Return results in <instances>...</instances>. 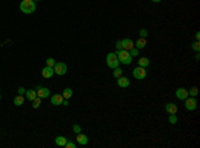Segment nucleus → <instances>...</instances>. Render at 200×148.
<instances>
[{
	"instance_id": "3",
	"label": "nucleus",
	"mask_w": 200,
	"mask_h": 148,
	"mask_svg": "<svg viewBox=\"0 0 200 148\" xmlns=\"http://www.w3.org/2000/svg\"><path fill=\"white\" fill-rule=\"evenodd\" d=\"M119 59H118V55L116 53H113V52H111V53H108L107 55V65L110 68H116V67H119Z\"/></svg>"
},
{
	"instance_id": "1",
	"label": "nucleus",
	"mask_w": 200,
	"mask_h": 148,
	"mask_svg": "<svg viewBox=\"0 0 200 148\" xmlns=\"http://www.w3.org/2000/svg\"><path fill=\"white\" fill-rule=\"evenodd\" d=\"M20 11L25 15H31L36 11V3L33 0H21L20 3Z\"/></svg>"
},
{
	"instance_id": "24",
	"label": "nucleus",
	"mask_w": 200,
	"mask_h": 148,
	"mask_svg": "<svg viewBox=\"0 0 200 148\" xmlns=\"http://www.w3.org/2000/svg\"><path fill=\"white\" fill-rule=\"evenodd\" d=\"M40 104H41V99H40L39 96H38V98H35V99L32 100V107L35 108V110H36V108H39V107H40Z\"/></svg>"
},
{
	"instance_id": "31",
	"label": "nucleus",
	"mask_w": 200,
	"mask_h": 148,
	"mask_svg": "<svg viewBox=\"0 0 200 148\" xmlns=\"http://www.w3.org/2000/svg\"><path fill=\"white\" fill-rule=\"evenodd\" d=\"M64 147L65 148H75L76 146H75V143H73V141H67V144H65Z\"/></svg>"
},
{
	"instance_id": "20",
	"label": "nucleus",
	"mask_w": 200,
	"mask_h": 148,
	"mask_svg": "<svg viewBox=\"0 0 200 148\" xmlns=\"http://www.w3.org/2000/svg\"><path fill=\"white\" fill-rule=\"evenodd\" d=\"M63 98L64 99H71L72 98V90L71 88H64V91H63Z\"/></svg>"
},
{
	"instance_id": "33",
	"label": "nucleus",
	"mask_w": 200,
	"mask_h": 148,
	"mask_svg": "<svg viewBox=\"0 0 200 148\" xmlns=\"http://www.w3.org/2000/svg\"><path fill=\"white\" fill-rule=\"evenodd\" d=\"M63 104H64L65 107H68V106H70V101H68V99H64V100H63Z\"/></svg>"
},
{
	"instance_id": "21",
	"label": "nucleus",
	"mask_w": 200,
	"mask_h": 148,
	"mask_svg": "<svg viewBox=\"0 0 200 148\" xmlns=\"http://www.w3.org/2000/svg\"><path fill=\"white\" fill-rule=\"evenodd\" d=\"M168 121H170L171 124L178 123V116H176V113H170V116H168Z\"/></svg>"
},
{
	"instance_id": "5",
	"label": "nucleus",
	"mask_w": 200,
	"mask_h": 148,
	"mask_svg": "<svg viewBox=\"0 0 200 148\" xmlns=\"http://www.w3.org/2000/svg\"><path fill=\"white\" fill-rule=\"evenodd\" d=\"M184 107L187 111H195L196 108H198V101H196L195 98L190 96V98H187L184 100Z\"/></svg>"
},
{
	"instance_id": "35",
	"label": "nucleus",
	"mask_w": 200,
	"mask_h": 148,
	"mask_svg": "<svg viewBox=\"0 0 200 148\" xmlns=\"http://www.w3.org/2000/svg\"><path fill=\"white\" fill-rule=\"evenodd\" d=\"M152 1H153V3H160L161 0H152Z\"/></svg>"
},
{
	"instance_id": "17",
	"label": "nucleus",
	"mask_w": 200,
	"mask_h": 148,
	"mask_svg": "<svg viewBox=\"0 0 200 148\" xmlns=\"http://www.w3.org/2000/svg\"><path fill=\"white\" fill-rule=\"evenodd\" d=\"M67 138H64V136H58V138L55 139V143H56V146H59V147H64L65 144H67Z\"/></svg>"
},
{
	"instance_id": "25",
	"label": "nucleus",
	"mask_w": 200,
	"mask_h": 148,
	"mask_svg": "<svg viewBox=\"0 0 200 148\" xmlns=\"http://www.w3.org/2000/svg\"><path fill=\"white\" fill-rule=\"evenodd\" d=\"M191 47H192V50L195 51V52H199V51H200V41L199 40L193 41L192 44H191Z\"/></svg>"
},
{
	"instance_id": "37",
	"label": "nucleus",
	"mask_w": 200,
	"mask_h": 148,
	"mask_svg": "<svg viewBox=\"0 0 200 148\" xmlns=\"http://www.w3.org/2000/svg\"><path fill=\"white\" fill-rule=\"evenodd\" d=\"M0 100H1V95H0Z\"/></svg>"
},
{
	"instance_id": "19",
	"label": "nucleus",
	"mask_w": 200,
	"mask_h": 148,
	"mask_svg": "<svg viewBox=\"0 0 200 148\" xmlns=\"http://www.w3.org/2000/svg\"><path fill=\"white\" fill-rule=\"evenodd\" d=\"M140 67H143V68H145V67H148L151 63H150V59L148 58H140L139 59V63H138Z\"/></svg>"
},
{
	"instance_id": "32",
	"label": "nucleus",
	"mask_w": 200,
	"mask_h": 148,
	"mask_svg": "<svg viewBox=\"0 0 200 148\" xmlns=\"http://www.w3.org/2000/svg\"><path fill=\"white\" fill-rule=\"evenodd\" d=\"M18 92H19V95H24V93H25V88L24 87H19Z\"/></svg>"
},
{
	"instance_id": "13",
	"label": "nucleus",
	"mask_w": 200,
	"mask_h": 148,
	"mask_svg": "<svg viewBox=\"0 0 200 148\" xmlns=\"http://www.w3.org/2000/svg\"><path fill=\"white\" fill-rule=\"evenodd\" d=\"M130 84H131L130 79L125 78V76H120V78H118V85H119V87H121V88H127Z\"/></svg>"
},
{
	"instance_id": "22",
	"label": "nucleus",
	"mask_w": 200,
	"mask_h": 148,
	"mask_svg": "<svg viewBox=\"0 0 200 148\" xmlns=\"http://www.w3.org/2000/svg\"><path fill=\"white\" fill-rule=\"evenodd\" d=\"M113 76H115L116 79L120 78V76H123V70L120 67H116V68H113Z\"/></svg>"
},
{
	"instance_id": "28",
	"label": "nucleus",
	"mask_w": 200,
	"mask_h": 148,
	"mask_svg": "<svg viewBox=\"0 0 200 148\" xmlns=\"http://www.w3.org/2000/svg\"><path fill=\"white\" fill-rule=\"evenodd\" d=\"M147 35H148V31L145 30V28H143V30L139 31V36H140V38H147Z\"/></svg>"
},
{
	"instance_id": "14",
	"label": "nucleus",
	"mask_w": 200,
	"mask_h": 148,
	"mask_svg": "<svg viewBox=\"0 0 200 148\" xmlns=\"http://www.w3.org/2000/svg\"><path fill=\"white\" fill-rule=\"evenodd\" d=\"M25 99L30 101H32L35 98H38V93H36L35 90H25V93H24Z\"/></svg>"
},
{
	"instance_id": "29",
	"label": "nucleus",
	"mask_w": 200,
	"mask_h": 148,
	"mask_svg": "<svg viewBox=\"0 0 200 148\" xmlns=\"http://www.w3.org/2000/svg\"><path fill=\"white\" fill-rule=\"evenodd\" d=\"M72 130H73V132H75V133H80V132H81V127H80L79 124H73Z\"/></svg>"
},
{
	"instance_id": "4",
	"label": "nucleus",
	"mask_w": 200,
	"mask_h": 148,
	"mask_svg": "<svg viewBox=\"0 0 200 148\" xmlns=\"http://www.w3.org/2000/svg\"><path fill=\"white\" fill-rule=\"evenodd\" d=\"M132 75H133V78L138 79V80H143V79L147 78V71H145V68H143V67L139 65V67L133 68Z\"/></svg>"
},
{
	"instance_id": "10",
	"label": "nucleus",
	"mask_w": 200,
	"mask_h": 148,
	"mask_svg": "<svg viewBox=\"0 0 200 148\" xmlns=\"http://www.w3.org/2000/svg\"><path fill=\"white\" fill-rule=\"evenodd\" d=\"M63 100H64L63 95H59V93H56V95L51 96V104H52V106H61V104H63Z\"/></svg>"
},
{
	"instance_id": "27",
	"label": "nucleus",
	"mask_w": 200,
	"mask_h": 148,
	"mask_svg": "<svg viewBox=\"0 0 200 148\" xmlns=\"http://www.w3.org/2000/svg\"><path fill=\"white\" fill-rule=\"evenodd\" d=\"M130 53H131V56H132V58H135V56L139 55V50L136 47H133L132 50H130Z\"/></svg>"
},
{
	"instance_id": "36",
	"label": "nucleus",
	"mask_w": 200,
	"mask_h": 148,
	"mask_svg": "<svg viewBox=\"0 0 200 148\" xmlns=\"http://www.w3.org/2000/svg\"><path fill=\"white\" fill-rule=\"evenodd\" d=\"M33 1H35V3H36V1H41V0H33Z\"/></svg>"
},
{
	"instance_id": "9",
	"label": "nucleus",
	"mask_w": 200,
	"mask_h": 148,
	"mask_svg": "<svg viewBox=\"0 0 200 148\" xmlns=\"http://www.w3.org/2000/svg\"><path fill=\"white\" fill-rule=\"evenodd\" d=\"M53 73H55V71H53L52 67H48V65H45L44 68L41 70V75L44 79H50L53 76Z\"/></svg>"
},
{
	"instance_id": "16",
	"label": "nucleus",
	"mask_w": 200,
	"mask_h": 148,
	"mask_svg": "<svg viewBox=\"0 0 200 148\" xmlns=\"http://www.w3.org/2000/svg\"><path fill=\"white\" fill-rule=\"evenodd\" d=\"M145 45H147V40H145V38H139L138 40L135 41V47L138 48V50H143Z\"/></svg>"
},
{
	"instance_id": "18",
	"label": "nucleus",
	"mask_w": 200,
	"mask_h": 148,
	"mask_svg": "<svg viewBox=\"0 0 200 148\" xmlns=\"http://www.w3.org/2000/svg\"><path fill=\"white\" fill-rule=\"evenodd\" d=\"M24 100H25V98H24V95H19V96H16L15 99H13V104L15 106H23V103H24Z\"/></svg>"
},
{
	"instance_id": "30",
	"label": "nucleus",
	"mask_w": 200,
	"mask_h": 148,
	"mask_svg": "<svg viewBox=\"0 0 200 148\" xmlns=\"http://www.w3.org/2000/svg\"><path fill=\"white\" fill-rule=\"evenodd\" d=\"M116 50H118V51H120V50H123V43H121V40H118V41H116Z\"/></svg>"
},
{
	"instance_id": "23",
	"label": "nucleus",
	"mask_w": 200,
	"mask_h": 148,
	"mask_svg": "<svg viewBox=\"0 0 200 148\" xmlns=\"http://www.w3.org/2000/svg\"><path fill=\"white\" fill-rule=\"evenodd\" d=\"M198 87H191V90L188 91V96H192V98H195V96H198Z\"/></svg>"
},
{
	"instance_id": "11",
	"label": "nucleus",
	"mask_w": 200,
	"mask_h": 148,
	"mask_svg": "<svg viewBox=\"0 0 200 148\" xmlns=\"http://www.w3.org/2000/svg\"><path fill=\"white\" fill-rule=\"evenodd\" d=\"M121 43H123V50L130 51V50H132V48L135 47V41L131 40V39H123Z\"/></svg>"
},
{
	"instance_id": "7",
	"label": "nucleus",
	"mask_w": 200,
	"mask_h": 148,
	"mask_svg": "<svg viewBox=\"0 0 200 148\" xmlns=\"http://www.w3.org/2000/svg\"><path fill=\"white\" fill-rule=\"evenodd\" d=\"M36 93H38V96L40 99H47L50 96V90L41 87V85H36Z\"/></svg>"
},
{
	"instance_id": "15",
	"label": "nucleus",
	"mask_w": 200,
	"mask_h": 148,
	"mask_svg": "<svg viewBox=\"0 0 200 148\" xmlns=\"http://www.w3.org/2000/svg\"><path fill=\"white\" fill-rule=\"evenodd\" d=\"M76 141H78V144H80V146H85V144L88 143L87 135H83L81 132L78 133V136H76Z\"/></svg>"
},
{
	"instance_id": "6",
	"label": "nucleus",
	"mask_w": 200,
	"mask_h": 148,
	"mask_svg": "<svg viewBox=\"0 0 200 148\" xmlns=\"http://www.w3.org/2000/svg\"><path fill=\"white\" fill-rule=\"evenodd\" d=\"M53 71H55L56 75L59 76H63L67 73V64L63 63V61H60V63H56L53 65Z\"/></svg>"
},
{
	"instance_id": "2",
	"label": "nucleus",
	"mask_w": 200,
	"mask_h": 148,
	"mask_svg": "<svg viewBox=\"0 0 200 148\" xmlns=\"http://www.w3.org/2000/svg\"><path fill=\"white\" fill-rule=\"evenodd\" d=\"M116 55H118V59L119 61L121 64H125V65H130L131 63H132V56H131L130 51L127 50H120L116 52Z\"/></svg>"
},
{
	"instance_id": "8",
	"label": "nucleus",
	"mask_w": 200,
	"mask_h": 148,
	"mask_svg": "<svg viewBox=\"0 0 200 148\" xmlns=\"http://www.w3.org/2000/svg\"><path fill=\"white\" fill-rule=\"evenodd\" d=\"M175 96L179 100H185L188 98V90H185V88H178L175 92Z\"/></svg>"
},
{
	"instance_id": "12",
	"label": "nucleus",
	"mask_w": 200,
	"mask_h": 148,
	"mask_svg": "<svg viewBox=\"0 0 200 148\" xmlns=\"http://www.w3.org/2000/svg\"><path fill=\"white\" fill-rule=\"evenodd\" d=\"M178 106L175 103H167L165 104V112L170 115V113H178Z\"/></svg>"
},
{
	"instance_id": "34",
	"label": "nucleus",
	"mask_w": 200,
	"mask_h": 148,
	"mask_svg": "<svg viewBox=\"0 0 200 148\" xmlns=\"http://www.w3.org/2000/svg\"><path fill=\"white\" fill-rule=\"evenodd\" d=\"M195 38H196V40H199V39H200V32H196L195 33Z\"/></svg>"
},
{
	"instance_id": "26",
	"label": "nucleus",
	"mask_w": 200,
	"mask_h": 148,
	"mask_svg": "<svg viewBox=\"0 0 200 148\" xmlns=\"http://www.w3.org/2000/svg\"><path fill=\"white\" fill-rule=\"evenodd\" d=\"M45 64H47L48 67H52L53 68V65L56 64V61H55V59H53V58H48L47 61H45Z\"/></svg>"
}]
</instances>
